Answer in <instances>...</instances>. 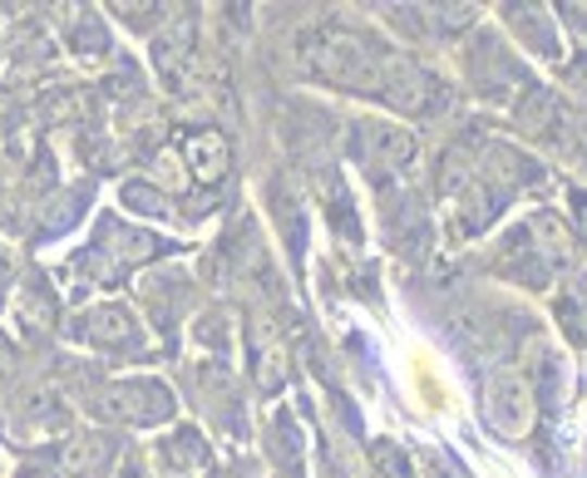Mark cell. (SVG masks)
Returning <instances> with one entry per match:
<instances>
[{"label":"cell","instance_id":"cell-1","mask_svg":"<svg viewBox=\"0 0 587 478\" xmlns=\"http://www.w3.org/2000/svg\"><path fill=\"white\" fill-rule=\"evenodd\" d=\"M301 64L307 75L336 89H380V64L385 54H375V45H365V35L341 30V25H321L301 40Z\"/></svg>","mask_w":587,"mask_h":478},{"label":"cell","instance_id":"cell-2","mask_svg":"<svg viewBox=\"0 0 587 478\" xmlns=\"http://www.w3.org/2000/svg\"><path fill=\"white\" fill-rule=\"evenodd\" d=\"M534 385L519 370H494L484 380V419L503 439H528L534 435Z\"/></svg>","mask_w":587,"mask_h":478},{"label":"cell","instance_id":"cell-3","mask_svg":"<svg viewBox=\"0 0 587 478\" xmlns=\"http://www.w3.org/2000/svg\"><path fill=\"white\" fill-rule=\"evenodd\" d=\"M95 404H99V415H109V419L159 425V419L173 415V390L159 380H124V385H109Z\"/></svg>","mask_w":587,"mask_h":478},{"label":"cell","instance_id":"cell-4","mask_svg":"<svg viewBox=\"0 0 587 478\" xmlns=\"http://www.w3.org/2000/svg\"><path fill=\"white\" fill-rule=\"evenodd\" d=\"M75 336L89 340V345H109V351H128L139 345V320L128 306H95L75 316Z\"/></svg>","mask_w":587,"mask_h":478},{"label":"cell","instance_id":"cell-5","mask_svg":"<svg viewBox=\"0 0 587 478\" xmlns=\"http://www.w3.org/2000/svg\"><path fill=\"white\" fill-rule=\"evenodd\" d=\"M429 89H435V85H429V75L420 70L415 60H405V54H385L380 89H375V95H385L396 109H410V114H415V109L429 104Z\"/></svg>","mask_w":587,"mask_h":478},{"label":"cell","instance_id":"cell-6","mask_svg":"<svg viewBox=\"0 0 587 478\" xmlns=\"http://www.w3.org/2000/svg\"><path fill=\"white\" fill-rule=\"evenodd\" d=\"M355 153H361L371 168H380V173H400V168H410V159H415V139H410L405 128L365 124Z\"/></svg>","mask_w":587,"mask_h":478},{"label":"cell","instance_id":"cell-7","mask_svg":"<svg viewBox=\"0 0 587 478\" xmlns=\"http://www.w3.org/2000/svg\"><path fill=\"white\" fill-rule=\"evenodd\" d=\"M252 365H257V390L262 394L282 390V380H287V340H277V330L267 320L252 336Z\"/></svg>","mask_w":587,"mask_h":478},{"label":"cell","instance_id":"cell-8","mask_svg":"<svg viewBox=\"0 0 587 478\" xmlns=\"http://www.w3.org/2000/svg\"><path fill=\"white\" fill-rule=\"evenodd\" d=\"M183 159H188V173L198 183H223V173H227V143H223V134H213V128H203V134H188V139H183Z\"/></svg>","mask_w":587,"mask_h":478},{"label":"cell","instance_id":"cell-9","mask_svg":"<svg viewBox=\"0 0 587 478\" xmlns=\"http://www.w3.org/2000/svg\"><path fill=\"white\" fill-rule=\"evenodd\" d=\"M104 454H109V439H99V435H79V439H70V444L54 449V468H60L64 478L95 474V468L104 464Z\"/></svg>","mask_w":587,"mask_h":478},{"label":"cell","instance_id":"cell-10","mask_svg":"<svg viewBox=\"0 0 587 478\" xmlns=\"http://www.w3.org/2000/svg\"><path fill=\"white\" fill-rule=\"evenodd\" d=\"M528 232H534L538 252H544L548 262H567V252H573V237H567V227L558 223L553 213H534V217H528Z\"/></svg>","mask_w":587,"mask_h":478},{"label":"cell","instance_id":"cell-11","mask_svg":"<svg viewBox=\"0 0 587 478\" xmlns=\"http://www.w3.org/2000/svg\"><path fill=\"white\" fill-rule=\"evenodd\" d=\"M159 454H163V464L168 468H198L203 464V435H198V429H178V435L173 439H163L159 444Z\"/></svg>","mask_w":587,"mask_h":478},{"label":"cell","instance_id":"cell-12","mask_svg":"<svg viewBox=\"0 0 587 478\" xmlns=\"http://www.w3.org/2000/svg\"><path fill=\"white\" fill-rule=\"evenodd\" d=\"M553 114H558V104L548 89H534V95L519 99V128H524V134H548Z\"/></svg>","mask_w":587,"mask_h":478},{"label":"cell","instance_id":"cell-13","mask_svg":"<svg viewBox=\"0 0 587 478\" xmlns=\"http://www.w3.org/2000/svg\"><path fill=\"white\" fill-rule=\"evenodd\" d=\"M371 458H375V474L380 478H410V464H405V454H400L396 444H375Z\"/></svg>","mask_w":587,"mask_h":478},{"label":"cell","instance_id":"cell-14","mask_svg":"<svg viewBox=\"0 0 587 478\" xmlns=\"http://www.w3.org/2000/svg\"><path fill=\"white\" fill-rule=\"evenodd\" d=\"M75 50L85 54V60H99V54L109 50V40H104V30H99V21H79V25H75Z\"/></svg>","mask_w":587,"mask_h":478},{"label":"cell","instance_id":"cell-15","mask_svg":"<svg viewBox=\"0 0 587 478\" xmlns=\"http://www.w3.org/2000/svg\"><path fill=\"white\" fill-rule=\"evenodd\" d=\"M124 202H128V207H143V213H153V217L168 213V202H163L153 188H143V183H128V188H124Z\"/></svg>","mask_w":587,"mask_h":478},{"label":"cell","instance_id":"cell-16","mask_svg":"<svg viewBox=\"0 0 587 478\" xmlns=\"http://www.w3.org/2000/svg\"><path fill=\"white\" fill-rule=\"evenodd\" d=\"M567 89H573L577 99H587V60H577L573 70H567Z\"/></svg>","mask_w":587,"mask_h":478},{"label":"cell","instance_id":"cell-17","mask_svg":"<svg viewBox=\"0 0 587 478\" xmlns=\"http://www.w3.org/2000/svg\"><path fill=\"white\" fill-rule=\"evenodd\" d=\"M573 139H577V153H583V163H587V114L577 118V134H573Z\"/></svg>","mask_w":587,"mask_h":478},{"label":"cell","instance_id":"cell-18","mask_svg":"<svg viewBox=\"0 0 587 478\" xmlns=\"http://www.w3.org/2000/svg\"><path fill=\"white\" fill-rule=\"evenodd\" d=\"M118 478H143V468L139 464H124V474H118Z\"/></svg>","mask_w":587,"mask_h":478},{"label":"cell","instance_id":"cell-19","mask_svg":"<svg viewBox=\"0 0 587 478\" xmlns=\"http://www.w3.org/2000/svg\"><path fill=\"white\" fill-rule=\"evenodd\" d=\"M583 232H587V202H583Z\"/></svg>","mask_w":587,"mask_h":478},{"label":"cell","instance_id":"cell-20","mask_svg":"<svg viewBox=\"0 0 587 478\" xmlns=\"http://www.w3.org/2000/svg\"><path fill=\"white\" fill-rule=\"evenodd\" d=\"M0 207H5V198H0ZM0 217H5V213H0Z\"/></svg>","mask_w":587,"mask_h":478}]
</instances>
